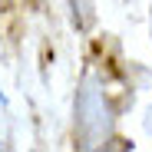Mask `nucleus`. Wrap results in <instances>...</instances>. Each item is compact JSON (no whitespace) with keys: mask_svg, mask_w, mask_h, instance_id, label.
I'll list each match as a JSON object with an SVG mask.
<instances>
[{"mask_svg":"<svg viewBox=\"0 0 152 152\" xmlns=\"http://www.w3.org/2000/svg\"><path fill=\"white\" fill-rule=\"evenodd\" d=\"M69 4H73V13H80V27H86V23H89V0H69Z\"/></svg>","mask_w":152,"mask_h":152,"instance_id":"obj_1","label":"nucleus"}]
</instances>
